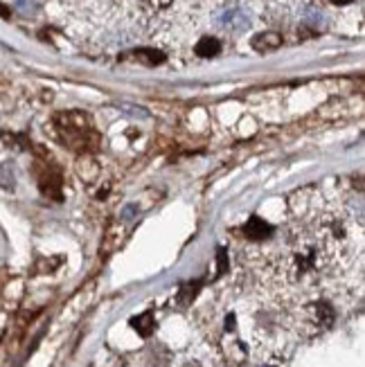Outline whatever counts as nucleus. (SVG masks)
<instances>
[{
  "label": "nucleus",
  "instance_id": "5",
  "mask_svg": "<svg viewBox=\"0 0 365 367\" xmlns=\"http://www.w3.org/2000/svg\"><path fill=\"white\" fill-rule=\"evenodd\" d=\"M142 3L147 7H152V9H165V7L171 5V0H142Z\"/></svg>",
  "mask_w": 365,
  "mask_h": 367
},
{
  "label": "nucleus",
  "instance_id": "4",
  "mask_svg": "<svg viewBox=\"0 0 365 367\" xmlns=\"http://www.w3.org/2000/svg\"><path fill=\"white\" fill-rule=\"evenodd\" d=\"M133 329H138V333L140 336H152V331H154V318H152V313H145V316H140V318H135L133 322Z\"/></svg>",
  "mask_w": 365,
  "mask_h": 367
},
{
  "label": "nucleus",
  "instance_id": "6",
  "mask_svg": "<svg viewBox=\"0 0 365 367\" xmlns=\"http://www.w3.org/2000/svg\"><path fill=\"white\" fill-rule=\"evenodd\" d=\"M331 3H336V5H347V3H352V0H331Z\"/></svg>",
  "mask_w": 365,
  "mask_h": 367
},
{
  "label": "nucleus",
  "instance_id": "7",
  "mask_svg": "<svg viewBox=\"0 0 365 367\" xmlns=\"http://www.w3.org/2000/svg\"><path fill=\"white\" fill-rule=\"evenodd\" d=\"M0 16H7V7L5 5H0Z\"/></svg>",
  "mask_w": 365,
  "mask_h": 367
},
{
  "label": "nucleus",
  "instance_id": "1",
  "mask_svg": "<svg viewBox=\"0 0 365 367\" xmlns=\"http://www.w3.org/2000/svg\"><path fill=\"white\" fill-rule=\"evenodd\" d=\"M280 43H282L280 34H275V32H266V34L255 36L253 46L257 50H275V48H280Z\"/></svg>",
  "mask_w": 365,
  "mask_h": 367
},
{
  "label": "nucleus",
  "instance_id": "3",
  "mask_svg": "<svg viewBox=\"0 0 365 367\" xmlns=\"http://www.w3.org/2000/svg\"><path fill=\"white\" fill-rule=\"evenodd\" d=\"M219 41L217 39H203L199 41V46H197V55L199 57H214V55H219Z\"/></svg>",
  "mask_w": 365,
  "mask_h": 367
},
{
  "label": "nucleus",
  "instance_id": "2",
  "mask_svg": "<svg viewBox=\"0 0 365 367\" xmlns=\"http://www.w3.org/2000/svg\"><path fill=\"white\" fill-rule=\"evenodd\" d=\"M268 232H271V228H268V225L257 217H253L248 221V225H246V234H248L251 239H264Z\"/></svg>",
  "mask_w": 365,
  "mask_h": 367
}]
</instances>
